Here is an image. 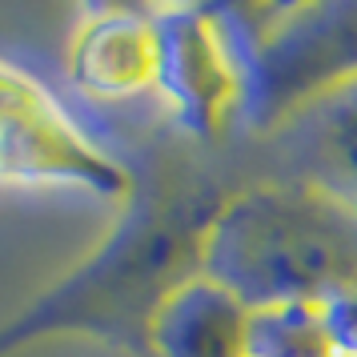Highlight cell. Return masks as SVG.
I'll return each mask as SVG.
<instances>
[{
    "label": "cell",
    "instance_id": "obj_1",
    "mask_svg": "<svg viewBox=\"0 0 357 357\" xmlns=\"http://www.w3.org/2000/svg\"><path fill=\"white\" fill-rule=\"evenodd\" d=\"M225 197L221 185L189 169L137 173V189L97 249L0 325V357L61 337L153 357V321L169 293L201 273V241Z\"/></svg>",
    "mask_w": 357,
    "mask_h": 357
},
{
    "label": "cell",
    "instance_id": "obj_2",
    "mask_svg": "<svg viewBox=\"0 0 357 357\" xmlns=\"http://www.w3.org/2000/svg\"><path fill=\"white\" fill-rule=\"evenodd\" d=\"M201 273L245 309L325 305L357 293V213L297 177L233 189L201 241Z\"/></svg>",
    "mask_w": 357,
    "mask_h": 357
},
{
    "label": "cell",
    "instance_id": "obj_3",
    "mask_svg": "<svg viewBox=\"0 0 357 357\" xmlns=\"http://www.w3.org/2000/svg\"><path fill=\"white\" fill-rule=\"evenodd\" d=\"M245 29V116L277 132L293 113L357 81V0L237 4Z\"/></svg>",
    "mask_w": 357,
    "mask_h": 357
},
{
    "label": "cell",
    "instance_id": "obj_4",
    "mask_svg": "<svg viewBox=\"0 0 357 357\" xmlns=\"http://www.w3.org/2000/svg\"><path fill=\"white\" fill-rule=\"evenodd\" d=\"M33 189H73L121 209L137 169L100 145L40 77L0 61V193Z\"/></svg>",
    "mask_w": 357,
    "mask_h": 357
},
{
    "label": "cell",
    "instance_id": "obj_5",
    "mask_svg": "<svg viewBox=\"0 0 357 357\" xmlns=\"http://www.w3.org/2000/svg\"><path fill=\"white\" fill-rule=\"evenodd\" d=\"M161 36L157 97L193 141L225 137L245 116V29L237 4L153 8Z\"/></svg>",
    "mask_w": 357,
    "mask_h": 357
},
{
    "label": "cell",
    "instance_id": "obj_6",
    "mask_svg": "<svg viewBox=\"0 0 357 357\" xmlns=\"http://www.w3.org/2000/svg\"><path fill=\"white\" fill-rule=\"evenodd\" d=\"M68 81L97 100L157 93L161 36L153 8H89L68 36Z\"/></svg>",
    "mask_w": 357,
    "mask_h": 357
},
{
    "label": "cell",
    "instance_id": "obj_7",
    "mask_svg": "<svg viewBox=\"0 0 357 357\" xmlns=\"http://www.w3.org/2000/svg\"><path fill=\"white\" fill-rule=\"evenodd\" d=\"M273 137H281V149L297 161L293 177L357 213V81L305 105Z\"/></svg>",
    "mask_w": 357,
    "mask_h": 357
},
{
    "label": "cell",
    "instance_id": "obj_8",
    "mask_svg": "<svg viewBox=\"0 0 357 357\" xmlns=\"http://www.w3.org/2000/svg\"><path fill=\"white\" fill-rule=\"evenodd\" d=\"M249 313L205 273L189 277L153 321V357H249Z\"/></svg>",
    "mask_w": 357,
    "mask_h": 357
},
{
    "label": "cell",
    "instance_id": "obj_9",
    "mask_svg": "<svg viewBox=\"0 0 357 357\" xmlns=\"http://www.w3.org/2000/svg\"><path fill=\"white\" fill-rule=\"evenodd\" d=\"M321 305H273L249 313V357H329Z\"/></svg>",
    "mask_w": 357,
    "mask_h": 357
},
{
    "label": "cell",
    "instance_id": "obj_10",
    "mask_svg": "<svg viewBox=\"0 0 357 357\" xmlns=\"http://www.w3.org/2000/svg\"><path fill=\"white\" fill-rule=\"evenodd\" d=\"M321 321H325V333H329L333 354L357 357V293H345V297L325 301Z\"/></svg>",
    "mask_w": 357,
    "mask_h": 357
},
{
    "label": "cell",
    "instance_id": "obj_11",
    "mask_svg": "<svg viewBox=\"0 0 357 357\" xmlns=\"http://www.w3.org/2000/svg\"><path fill=\"white\" fill-rule=\"evenodd\" d=\"M329 357H349V354H329Z\"/></svg>",
    "mask_w": 357,
    "mask_h": 357
}]
</instances>
